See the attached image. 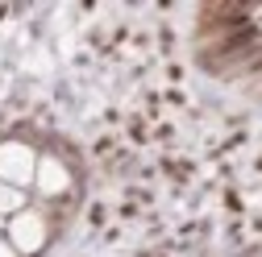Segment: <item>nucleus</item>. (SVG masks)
<instances>
[{
    "label": "nucleus",
    "instance_id": "nucleus-5",
    "mask_svg": "<svg viewBox=\"0 0 262 257\" xmlns=\"http://www.w3.org/2000/svg\"><path fill=\"white\" fill-rule=\"evenodd\" d=\"M0 257H17V249H13L9 241H0Z\"/></svg>",
    "mask_w": 262,
    "mask_h": 257
},
{
    "label": "nucleus",
    "instance_id": "nucleus-3",
    "mask_svg": "<svg viewBox=\"0 0 262 257\" xmlns=\"http://www.w3.org/2000/svg\"><path fill=\"white\" fill-rule=\"evenodd\" d=\"M34 187L42 191L46 199H54V195H67V191H71V174H67V166H62L58 158H38Z\"/></svg>",
    "mask_w": 262,
    "mask_h": 257
},
{
    "label": "nucleus",
    "instance_id": "nucleus-2",
    "mask_svg": "<svg viewBox=\"0 0 262 257\" xmlns=\"http://www.w3.org/2000/svg\"><path fill=\"white\" fill-rule=\"evenodd\" d=\"M9 245L17 253H38L46 245V220H42V212H29V208L17 212L9 220Z\"/></svg>",
    "mask_w": 262,
    "mask_h": 257
},
{
    "label": "nucleus",
    "instance_id": "nucleus-6",
    "mask_svg": "<svg viewBox=\"0 0 262 257\" xmlns=\"http://www.w3.org/2000/svg\"><path fill=\"white\" fill-rule=\"evenodd\" d=\"M0 228H5V216H0Z\"/></svg>",
    "mask_w": 262,
    "mask_h": 257
},
{
    "label": "nucleus",
    "instance_id": "nucleus-4",
    "mask_svg": "<svg viewBox=\"0 0 262 257\" xmlns=\"http://www.w3.org/2000/svg\"><path fill=\"white\" fill-rule=\"evenodd\" d=\"M17 212H25V191L0 183V216H17Z\"/></svg>",
    "mask_w": 262,
    "mask_h": 257
},
{
    "label": "nucleus",
    "instance_id": "nucleus-1",
    "mask_svg": "<svg viewBox=\"0 0 262 257\" xmlns=\"http://www.w3.org/2000/svg\"><path fill=\"white\" fill-rule=\"evenodd\" d=\"M38 174V153L21 145V141H5L0 145V183H9V187H29Z\"/></svg>",
    "mask_w": 262,
    "mask_h": 257
}]
</instances>
